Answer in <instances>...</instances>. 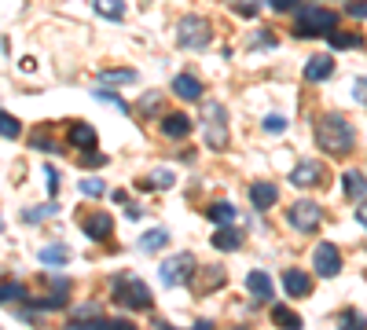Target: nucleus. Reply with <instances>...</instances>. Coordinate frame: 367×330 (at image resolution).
<instances>
[{
	"label": "nucleus",
	"mask_w": 367,
	"mask_h": 330,
	"mask_svg": "<svg viewBox=\"0 0 367 330\" xmlns=\"http://www.w3.org/2000/svg\"><path fill=\"white\" fill-rule=\"evenodd\" d=\"M316 143H320V151H327L331 158H345L356 143V132L342 114H320V118H316Z\"/></svg>",
	"instance_id": "1"
},
{
	"label": "nucleus",
	"mask_w": 367,
	"mask_h": 330,
	"mask_svg": "<svg viewBox=\"0 0 367 330\" xmlns=\"http://www.w3.org/2000/svg\"><path fill=\"white\" fill-rule=\"evenodd\" d=\"M334 22H338V15H334L331 8H323V4H301L298 8V19H294V29H298V37H323V33L334 29Z\"/></svg>",
	"instance_id": "2"
},
{
	"label": "nucleus",
	"mask_w": 367,
	"mask_h": 330,
	"mask_svg": "<svg viewBox=\"0 0 367 330\" xmlns=\"http://www.w3.org/2000/svg\"><path fill=\"white\" fill-rule=\"evenodd\" d=\"M114 297H118L125 308H133V312H147V308L154 305V297H151L147 283H143V279H136V275H121V279H114Z\"/></svg>",
	"instance_id": "3"
},
{
	"label": "nucleus",
	"mask_w": 367,
	"mask_h": 330,
	"mask_svg": "<svg viewBox=\"0 0 367 330\" xmlns=\"http://www.w3.org/2000/svg\"><path fill=\"white\" fill-rule=\"evenodd\" d=\"M206 147L210 151L228 147V110L220 103H206Z\"/></svg>",
	"instance_id": "4"
},
{
	"label": "nucleus",
	"mask_w": 367,
	"mask_h": 330,
	"mask_svg": "<svg viewBox=\"0 0 367 330\" xmlns=\"http://www.w3.org/2000/svg\"><path fill=\"white\" fill-rule=\"evenodd\" d=\"M191 275H195V253H177V257H166L158 264V279L166 286H184Z\"/></svg>",
	"instance_id": "5"
},
{
	"label": "nucleus",
	"mask_w": 367,
	"mask_h": 330,
	"mask_svg": "<svg viewBox=\"0 0 367 330\" xmlns=\"http://www.w3.org/2000/svg\"><path fill=\"white\" fill-rule=\"evenodd\" d=\"M177 44L180 48H206L210 44V22L199 19V15H184V19L177 22Z\"/></svg>",
	"instance_id": "6"
},
{
	"label": "nucleus",
	"mask_w": 367,
	"mask_h": 330,
	"mask_svg": "<svg viewBox=\"0 0 367 330\" xmlns=\"http://www.w3.org/2000/svg\"><path fill=\"white\" fill-rule=\"evenodd\" d=\"M320 217H323V209L316 206V202H294L291 209H286V220H291V227L294 231H316L320 227Z\"/></svg>",
	"instance_id": "7"
},
{
	"label": "nucleus",
	"mask_w": 367,
	"mask_h": 330,
	"mask_svg": "<svg viewBox=\"0 0 367 330\" xmlns=\"http://www.w3.org/2000/svg\"><path fill=\"white\" fill-rule=\"evenodd\" d=\"M312 268L320 272L323 279H334V275H338V272H342V253H338V246H334V242H320V246H316V250H312Z\"/></svg>",
	"instance_id": "8"
},
{
	"label": "nucleus",
	"mask_w": 367,
	"mask_h": 330,
	"mask_svg": "<svg viewBox=\"0 0 367 330\" xmlns=\"http://www.w3.org/2000/svg\"><path fill=\"white\" fill-rule=\"evenodd\" d=\"M81 231H85L88 239L103 242V239H110V231H114V217H110V213H103V209H92L88 217L81 220Z\"/></svg>",
	"instance_id": "9"
},
{
	"label": "nucleus",
	"mask_w": 367,
	"mask_h": 330,
	"mask_svg": "<svg viewBox=\"0 0 367 330\" xmlns=\"http://www.w3.org/2000/svg\"><path fill=\"white\" fill-rule=\"evenodd\" d=\"M323 165L320 161H298L294 169H291V184L294 187H316V184H323Z\"/></svg>",
	"instance_id": "10"
},
{
	"label": "nucleus",
	"mask_w": 367,
	"mask_h": 330,
	"mask_svg": "<svg viewBox=\"0 0 367 330\" xmlns=\"http://www.w3.org/2000/svg\"><path fill=\"white\" fill-rule=\"evenodd\" d=\"M220 253H228V250H239L243 246V231H239L235 224H217V231H213V239H210Z\"/></svg>",
	"instance_id": "11"
},
{
	"label": "nucleus",
	"mask_w": 367,
	"mask_h": 330,
	"mask_svg": "<svg viewBox=\"0 0 367 330\" xmlns=\"http://www.w3.org/2000/svg\"><path fill=\"white\" fill-rule=\"evenodd\" d=\"M276 198H279V187L276 184H268V180H258V184L250 187V202H253V209H268V206H276Z\"/></svg>",
	"instance_id": "12"
},
{
	"label": "nucleus",
	"mask_w": 367,
	"mask_h": 330,
	"mask_svg": "<svg viewBox=\"0 0 367 330\" xmlns=\"http://www.w3.org/2000/svg\"><path fill=\"white\" fill-rule=\"evenodd\" d=\"M283 290L291 293V297H309L312 279L301 272V268H286V275H283Z\"/></svg>",
	"instance_id": "13"
},
{
	"label": "nucleus",
	"mask_w": 367,
	"mask_h": 330,
	"mask_svg": "<svg viewBox=\"0 0 367 330\" xmlns=\"http://www.w3.org/2000/svg\"><path fill=\"white\" fill-rule=\"evenodd\" d=\"M67 140L77 147V151H92V147H95V128L88 121H74L67 128Z\"/></svg>",
	"instance_id": "14"
},
{
	"label": "nucleus",
	"mask_w": 367,
	"mask_h": 330,
	"mask_svg": "<svg viewBox=\"0 0 367 330\" xmlns=\"http://www.w3.org/2000/svg\"><path fill=\"white\" fill-rule=\"evenodd\" d=\"M334 74V59L331 55H312L305 62V81H312V85H320V81H327Z\"/></svg>",
	"instance_id": "15"
},
{
	"label": "nucleus",
	"mask_w": 367,
	"mask_h": 330,
	"mask_svg": "<svg viewBox=\"0 0 367 330\" xmlns=\"http://www.w3.org/2000/svg\"><path fill=\"white\" fill-rule=\"evenodd\" d=\"M173 92H177L180 99H187V103H195V99L202 95V81L195 74H177L173 77Z\"/></svg>",
	"instance_id": "16"
},
{
	"label": "nucleus",
	"mask_w": 367,
	"mask_h": 330,
	"mask_svg": "<svg viewBox=\"0 0 367 330\" xmlns=\"http://www.w3.org/2000/svg\"><path fill=\"white\" fill-rule=\"evenodd\" d=\"M246 290L258 297V301H272V279H268V272H250L246 275Z\"/></svg>",
	"instance_id": "17"
},
{
	"label": "nucleus",
	"mask_w": 367,
	"mask_h": 330,
	"mask_svg": "<svg viewBox=\"0 0 367 330\" xmlns=\"http://www.w3.org/2000/svg\"><path fill=\"white\" fill-rule=\"evenodd\" d=\"M162 132L169 140H184L191 132V118H187V114H166V118H162Z\"/></svg>",
	"instance_id": "18"
},
{
	"label": "nucleus",
	"mask_w": 367,
	"mask_h": 330,
	"mask_svg": "<svg viewBox=\"0 0 367 330\" xmlns=\"http://www.w3.org/2000/svg\"><path fill=\"white\" fill-rule=\"evenodd\" d=\"M342 187H345V194H349V198L363 202V198H367V176H363V173H356V169H349V173H342Z\"/></svg>",
	"instance_id": "19"
},
{
	"label": "nucleus",
	"mask_w": 367,
	"mask_h": 330,
	"mask_svg": "<svg viewBox=\"0 0 367 330\" xmlns=\"http://www.w3.org/2000/svg\"><path fill=\"white\" fill-rule=\"evenodd\" d=\"M166 246H169V231L166 227H151V231L140 235V250L143 253H158V250H166Z\"/></svg>",
	"instance_id": "20"
},
{
	"label": "nucleus",
	"mask_w": 367,
	"mask_h": 330,
	"mask_svg": "<svg viewBox=\"0 0 367 330\" xmlns=\"http://www.w3.org/2000/svg\"><path fill=\"white\" fill-rule=\"evenodd\" d=\"M206 217H210L213 224H235V217H239V209H235L232 202H213L210 209H206Z\"/></svg>",
	"instance_id": "21"
},
{
	"label": "nucleus",
	"mask_w": 367,
	"mask_h": 330,
	"mask_svg": "<svg viewBox=\"0 0 367 330\" xmlns=\"http://www.w3.org/2000/svg\"><path fill=\"white\" fill-rule=\"evenodd\" d=\"M92 8L100 11L103 19H114V22L125 19V4H121V0H92Z\"/></svg>",
	"instance_id": "22"
},
{
	"label": "nucleus",
	"mask_w": 367,
	"mask_h": 330,
	"mask_svg": "<svg viewBox=\"0 0 367 330\" xmlns=\"http://www.w3.org/2000/svg\"><path fill=\"white\" fill-rule=\"evenodd\" d=\"M55 213H59L55 202H44V206H34V209H22V220H26V224H41V220H48V217H55Z\"/></svg>",
	"instance_id": "23"
},
{
	"label": "nucleus",
	"mask_w": 367,
	"mask_h": 330,
	"mask_svg": "<svg viewBox=\"0 0 367 330\" xmlns=\"http://www.w3.org/2000/svg\"><path fill=\"white\" fill-rule=\"evenodd\" d=\"M327 41H331V48H338V52H345V48H360L363 44V37L360 33H327Z\"/></svg>",
	"instance_id": "24"
},
{
	"label": "nucleus",
	"mask_w": 367,
	"mask_h": 330,
	"mask_svg": "<svg viewBox=\"0 0 367 330\" xmlns=\"http://www.w3.org/2000/svg\"><path fill=\"white\" fill-rule=\"evenodd\" d=\"M272 323L276 326H301V316H298V312H291L286 305H272Z\"/></svg>",
	"instance_id": "25"
},
{
	"label": "nucleus",
	"mask_w": 367,
	"mask_h": 330,
	"mask_svg": "<svg viewBox=\"0 0 367 330\" xmlns=\"http://www.w3.org/2000/svg\"><path fill=\"white\" fill-rule=\"evenodd\" d=\"M70 260V250H67V246H44V250H41V264H67Z\"/></svg>",
	"instance_id": "26"
},
{
	"label": "nucleus",
	"mask_w": 367,
	"mask_h": 330,
	"mask_svg": "<svg viewBox=\"0 0 367 330\" xmlns=\"http://www.w3.org/2000/svg\"><path fill=\"white\" fill-rule=\"evenodd\" d=\"M173 169H154L147 180H140V187H173Z\"/></svg>",
	"instance_id": "27"
},
{
	"label": "nucleus",
	"mask_w": 367,
	"mask_h": 330,
	"mask_svg": "<svg viewBox=\"0 0 367 330\" xmlns=\"http://www.w3.org/2000/svg\"><path fill=\"white\" fill-rule=\"evenodd\" d=\"M0 136H4V140H19L22 136V125L15 121L11 114H4V110H0Z\"/></svg>",
	"instance_id": "28"
},
{
	"label": "nucleus",
	"mask_w": 367,
	"mask_h": 330,
	"mask_svg": "<svg viewBox=\"0 0 367 330\" xmlns=\"http://www.w3.org/2000/svg\"><path fill=\"white\" fill-rule=\"evenodd\" d=\"M19 297H29L22 283H0V305H8V301H19Z\"/></svg>",
	"instance_id": "29"
},
{
	"label": "nucleus",
	"mask_w": 367,
	"mask_h": 330,
	"mask_svg": "<svg viewBox=\"0 0 367 330\" xmlns=\"http://www.w3.org/2000/svg\"><path fill=\"white\" fill-rule=\"evenodd\" d=\"M29 147H37V151H44V154H52V151H59V147L52 143V136H48V132L41 128V132H34V136H29Z\"/></svg>",
	"instance_id": "30"
},
{
	"label": "nucleus",
	"mask_w": 367,
	"mask_h": 330,
	"mask_svg": "<svg viewBox=\"0 0 367 330\" xmlns=\"http://www.w3.org/2000/svg\"><path fill=\"white\" fill-rule=\"evenodd\" d=\"M95 99H103V103H110V107H118L121 114H129V107H125V99H121L118 92H110V88H95Z\"/></svg>",
	"instance_id": "31"
},
{
	"label": "nucleus",
	"mask_w": 367,
	"mask_h": 330,
	"mask_svg": "<svg viewBox=\"0 0 367 330\" xmlns=\"http://www.w3.org/2000/svg\"><path fill=\"white\" fill-rule=\"evenodd\" d=\"M103 191H107V184H103V180H95V176L81 180V194H85V198H100Z\"/></svg>",
	"instance_id": "32"
},
{
	"label": "nucleus",
	"mask_w": 367,
	"mask_h": 330,
	"mask_svg": "<svg viewBox=\"0 0 367 330\" xmlns=\"http://www.w3.org/2000/svg\"><path fill=\"white\" fill-rule=\"evenodd\" d=\"M67 305V297H41V301H29V308H37V312H48V308H62Z\"/></svg>",
	"instance_id": "33"
},
{
	"label": "nucleus",
	"mask_w": 367,
	"mask_h": 330,
	"mask_svg": "<svg viewBox=\"0 0 367 330\" xmlns=\"http://www.w3.org/2000/svg\"><path fill=\"white\" fill-rule=\"evenodd\" d=\"M261 4H265V0H235L232 8H235L239 15H258V11H261Z\"/></svg>",
	"instance_id": "34"
},
{
	"label": "nucleus",
	"mask_w": 367,
	"mask_h": 330,
	"mask_svg": "<svg viewBox=\"0 0 367 330\" xmlns=\"http://www.w3.org/2000/svg\"><path fill=\"white\" fill-rule=\"evenodd\" d=\"M220 283H225V272H220L217 264H210V275H206V290H217Z\"/></svg>",
	"instance_id": "35"
},
{
	"label": "nucleus",
	"mask_w": 367,
	"mask_h": 330,
	"mask_svg": "<svg viewBox=\"0 0 367 330\" xmlns=\"http://www.w3.org/2000/svg\"><path fill=\"white\" fill-rule=\"evenodd\" d=\"M353 99L367 107V77H356V81H353Z\"/></svg>",
	"instance_id": "36"
},
{
	"label": "nucleus",
	"mask_w": 367,
	"mask_h": 330,
	"mask_svg": "<svg viewBox=\"0 0 367 330\" xmlns=\"http://www.w3.org/2000/svg\"><path fill=\"white\" fill-rule=\"evenodd\" d=\"M103 81H136V70H103Z\"/></svg>",
	"instance_id": "37"
},
{
	"label": "nucleus",
	"mask_w": 367,
	"mask_h": 330,
	"mask_svg": "<svg viewBox=\"0 0 367 330\" xmlns=\"http://www.w3.org/2000/svg\"><path fill=\"white\" fill-rule=\"evenodd\" d=\"M265 128H268V132H283V128H286V118H283V114H268V118H265Z\"/></svg>",
	"instance_id": "38"
},
{
	"label": "nucleus",
	"mask_w": 367,
	"mask_h": 330,
	"mask_svg": "<svg viewBox=\"0 0 367 330\" xmlns=\"http://www.w3.org/2000/svg\"><path fill=\"white\" fill-rule=\"evenodd\" d=\"M44 176H48V194H59V173L52 165H44Z\"/></svg>",
	"instance_id": "39"
},
{
	"label": "nucleus",
	"mask_w": 367,
	"mask_h": 330,
	"mask_svg": "<svg viewBox=\"0 0 367 330\" xmlns=\"http://www.w3.org/2000/svg\"><path fill=\"white\" fill-rule=\"evenodd\" d=\"M349 15H353V19H367V0H356V4H349Z\"/></svg>",
	"instance_id": "40"
},
{
	"label": "nucleus",
	"mask_w": 367,
	"mask_h": 330,
	"mask_svg": "<svg viewBox=\"0 0 367 330\" xmlns=\"http://www.w3.org/2000/svg\"><path fill=\"white\" fill-rule=\"evenodd\" d=\"M268 4H272L276 11H294V8L301 4V0H268Z\"/></svg>",
	"instance_id": "41"
},
{
	"label": "nucleus",
	"mask_w": 367,
	"mask_h": 330,
	"mask_svg": "<svg viewBox=\"0 0 367 330\" xmlns=\"http://www.w3.org/2000/svg\"><path fill=\"white\" fill-rule=\"evenodd\" d=\"M103 161H107L103 154H85V165H103Z\"/></svg>",
	"instance_id": "42"
},
{
	"label": "nucleus",
	"mask_w": 367,
	"mask_h": 330,
	"mask_svg": "<svg viewBox=\"0 0 367 330\" xmlns=\"http://www.w3.org/2000/svg\"><path fill=\"white\" fill-rule=\"evenodd\" d=\"M356 220L367 227V202H360V209H356Z\"/></svg>",
	"instance_id": "43"
},
{
	"label": "nucleus",
	"mask_w": 367,
	"mask_h": 330,
	"mask_svg": "<svg viewBox=\"0 0 367 330\" xmlns=\"http://www.w3.org/2000/svg\"><path fill=\"white\" fill-rule=\"evenodd\" d=\"M0 231H4V220H0Z\"/></svg>",
	"instance_id": "44"
}]
</instances>
